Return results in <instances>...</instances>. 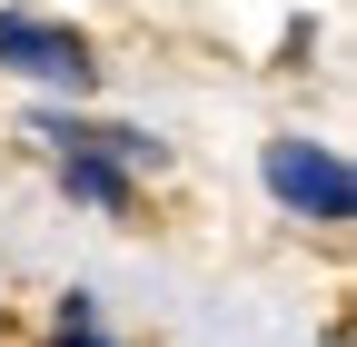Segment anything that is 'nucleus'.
Returning <instances> with one entry per match:
<instances>
[{
    "instance_id": "nucleus-1",
    "label": "nucleus",
    "mask_w": 357,
    "mask_h": 347,
    "mask_svg": "<svg viewBox=\"0 0 357 347\" xmlns=\"http://www.w3.org/2000/svg\"><path fill=\"white\" fill-rule=\"evenodd\" d=\"M258 179H268V199H278L288 219H318V229H337L357 208V179H347V159L328 139H268L258 149Z\"/></svg>"
},
{
    "instance_id": "nucleus-2",
    "label": "nucleus",
    "mask_w": 357,
    "mask_h": 347,
    "mask_svg": "<svg viewBox=\"0 0 357 347\" xmlns=\"http://www.w3.org/2000/svg\"><path fill=\"white\" fill-rule=\"evenodd\" d=\"M0 70L40 79V90H70V100L100 79L89 40H79V30H60V20H40V10H0Z\"/></svg>"
},
{
    "instance_id": "nucleus-3",
    "label": "nucleus",
    "mask_w": 357,
    "mask_h": 347,
    "mask_svg": "<svg viewBox=\"0 0 357 347\" xmlns=\"http://www.w3.org/2000/svg\"><path fill=\"white\" fill-rule=\"evenodd\" d=\"M60 159V199H79V208H100V219H129V199H139V179L100 149V139H70V149H50Z\"/></svg>"
},
{
    "instance_id": "nucleus-4",
    "label": "nucleus",
    "mask_w": 357,
    "mask_h": 347,
    "mask_svg": "<svg viewBox=\"0 0 357 347\" xmlns=\"http://www.w3.org/2000/svg\"><path fill=\"white\" fill-rule=\"evenodd\" d=\"M89 139H100L119 169H129V179H139V169H159L169 159V139H149V129H129V119H109V129H89Z\"/></svg>"
},
{
    "instance_id": "nucleus-5",
    "label": "nucleus",
    "mask_w": 357,
    "mask_h": 347,
    "mask_svg": "<svg viewBox=\"0 0 357 347\" xmlns=\"http://www.w3.org/2000/svg\"><path fill=\"white\" fill-rule=\"evenodd\" d=\"M60 347H119V337H100V298H89V288L60 298Z\"/></svg>"
}]
</instances>
